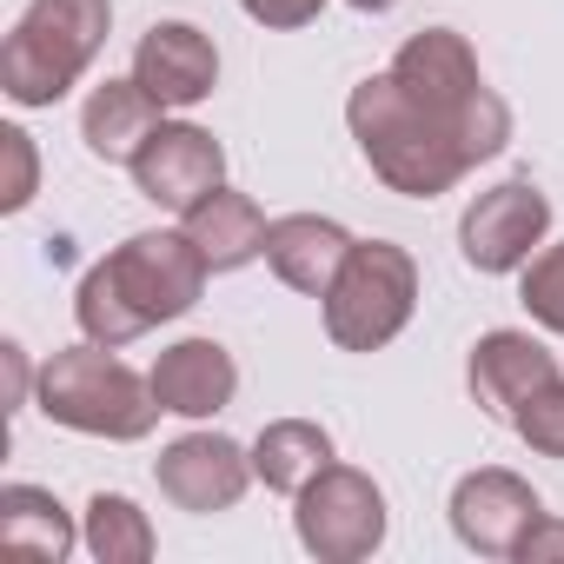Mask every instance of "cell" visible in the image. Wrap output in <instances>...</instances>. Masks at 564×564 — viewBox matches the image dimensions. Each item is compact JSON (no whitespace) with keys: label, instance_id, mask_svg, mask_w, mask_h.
I'll list each match as a JSON object with an SVG mask.
<instances>
[{"label":"cell","instance_id":"obj_1","mask_svg":"<svg viewBox=\"0 0 564 564\" xmlns=\"http://www.w3.org/2000/svg\"><path fill=\"white\" fill-rule=\"evenodd\" d=\"M206 252L180 232H133L127 246H113L100 265H87L80 293H74V319L94 346H133L140 333L180 319L199 306L206 293Z\"/></svg>","mask_w":564,"mask_h":564},{"label":"cell","instance_id":"obj_2","mask_svg":"<svg viewBox=\"0 0 564 564\" xmlns=\"http://www.w3.org/2000/svg\"><path fill=\"white\" fill-rule=\"evenodd\" d=\"M346 127H352L366 166H372L392 193H405V199H438V193H452V186L471 173V160L458 153V140L392 80V67L352 87Z\"/></svg>","mask_w":564,"mask_h":564},{"label":"cell","instance_id":"obj_3","mask_svg":"<svg viewBox=\"0 0 564 564\" xmlns=\"http://www.w3.org/2000/svg\"><path fill=\"white\" fill-rule=\"evenodd\" d=\"M392 80L458 140V153L471 166L498 160L505 140H511V107L485 87L478 74V54L465 47V34L452 28H419L399 54H392Z\"/></svg>","mask_w":564,"mask_h":564},{"label":"cell","instance_id":"obj_4","mask_svg":"<svg viewBox=\"0 0 564 564\" xmlns=\"http://www.w3.org/2000/svg\"><path fill=\"white\" fill-rule=\"evenodd\" d=\"M113 34V0H28L0 47V87L14 107H54L80 87Z\"/></svg>","mask_w":564,"mask_h":564},{"label":"cell","instance_id":"obj_5","mask_svg":"<svg viewBox=\"0 0 564 564\" xmlns=\"http://www.w3.org/2000/svg\"><path fill=\"white\" fill-rule=\"evenodd\" d=\"M41 412L80 438H113V445H133L153 432L160 419V399H153V379H140L127 359H113V346H67L41 366Z\"/></svg>","mask_w":564,"mask_h":564},{"label":"cell","instance_id":"obj_6","mask_svg":"<svg viewBox=\"0 0 564 564\" xmlns=\"http://www.w3.org/2000/svg\"><path fill=\"white\" fill-rule=\"evenodd\" d=\"M419 306V265L392 239H359L326 293V339L339 352H379L412 326Z\"/></svg>","mask_w":564,"mask_h":564},{"label":"cell","instance_id":"obj_7","mask_svg":"<svg viewBox=\"0 0 564 564\" xmlns=\"http://www.w3.org/2000/svg\"><path fill=\"white\" fill-rule=\"evenodd\" d=\"M386 491L352 471V465H326L306 491H300V511H293V531L300 544L319 557V564H359L386 544Z\"/></svg>","mask_w":564,"mask_h":564},{"label":"cell","instance_id":"obj_8","mask_svg":"<svg viewBox=\"0 0 564 564\" xmlns=\"http://www.w3.org/2000/svg\"><path fill=\"white\" fill-rule=\"evenodd\" d=\"M544 232H551V199H544V186L505 180V186H485V193L465 206V219H458V252H465V265H478V272H518V265L544 246Z\"/></svg>","mask_w":564,"mask_h":564},{"label":"cell","instance_id":"obj_9","mask_svg":"<svg viewBox=\"0 0 564 564\" xmlns=\"http://www.w3.org/2000/svg\"><path fill=\"white\" fill-rule=\"evenodd\" d=\"M538 518H544V498L505 465H478L452 485V531L478 557H518Z\"/></svg>","mask_w":564,"mask_h":564},{"label":"cell","instance_id":"obj_10","mask_svg":"<svg viewBox=\"0 0 564 564\" xmlns=\"http://www.w3.org/2000/svg\"><path fill=\"white\" fill-rule=\"evenodd\" d=\"M133 186L153 199V206H166V213H186V206H199L213 186H226V147L206 133V127H193V120H160V133L140 147V160H133Z\"/></svg>","mask_w":564,"mask_h":564},{"label":"cell","instance_id":"obj_11","mask_svg":"<svg viewBox=\"0 0 564 564\" xmlns=\"http://www.w3.org/2000/svg\"><path fill=\"white\" fill-rule=\"evenodd\" d=\"M153 478H160V498H166V505L206 518V511H232L259 471H252V452H239L232 438H219V432H186V438H173V445L160 452Z\"/></svg>","mask_w":564,"mask_h":564},{"label":"cell","instance_id":"obj_12","mask_svg":"<svg viewBox=\"0 0 564 564\" xmlns=\"http://www.w3.org/2000/svg\"><path fill=\"white\" fill-rule=\"evenodd\" d=\"M133 80L160 107H199L219 87V47L193 21H153L133 47Z\"/></svg>","mask_w":564,"mask_h":564},{"label":"cell","instance_id":"obj_13","mask_svg":"<svg viewBox=\"0 0 564 564\" xmlns=\"http://www.w3.org/2000/svg\"><path fill=\"white\" fill-rule=\"evenodd\" d=\"M352 246L359 239L339 219H326V213H286V219L265 226V265H272V279H279V286H293V293H313V300L333 293V279L352 259Z\"/></svg>","mask_w":564,"mask_h":564},{"label":"cell","instance_id":"obj_14","mask_svg":"<svg viewBox=\"0 0 564 564\" xmlns=\"http://www.w3.org/2000/svg\"><path fill=\"white\" fill-rule=\"evenodd\" d=\"M147 379H153L160 412H173V419H213L239 392V366H232V352L219 339H180V346H166Z\"/></svg>","mask_w":564,"mask_h":564},{"label":"cell","instance_id":"obj_15","mask_svg":"<svg viewBox=\"0 0 564 564\" xmlns=\"http://www.w3.org/2000/svg\"><path fill=\"white\" fill-rule=\"evenodd\" d=\"M465 379H471V399H478L498 425H511V412H518L538 386L557 379V359H551L544 339H531V333H485V339L471 346Z\"/></svg>","mask_w":564,"mask_h":564},{"label":"cell","instance_id":"obj_16","mask_svg":"<svg viewBox=\"0 0 564 564\" xmlns=\"http://www.w3.org/2000/svg\"><path fill=\"white\" fill-rule=\"evenodd\" d=\"M160 113H166V107H160L140 80H107V87H94L87 107H80V140H87L94 160L133 166L140 147L160 133Z\"/></svg>","mask_w":564,"mask_h":564},{"label":"cell","instance_id":"obj_17","mask_svg":"<svg viewBox=\"0 0 564 564\" xmlns=\"http://www.w3.org/2000/svg\"><path fill=\"white\" fill-rule=\"evenodd\" d=\"M186 219V239L206 252L213 272H239L252 259H265V213L252 206V193H232V186H213L199 206L180 213Z\"/></svg>","mask_w":564,"mask_h":564},{"label":"cell","instance_id":"obj_18","mask_svg":"<svg viewBox=\"0 0 564 564\" xmlns=\"http://www.w3.org/2000/svg\"><path fill=\"white\" fill-rule=\"evenodd\" d=\"M326 465H333V432L313 425V419H272V425L259 432V445H252L259 485H265V491H286V498H300Z\"/></svg>","mask_w":564,"mask_h":564},{"label":"cell","instance_id":"obj_19","mask_svg":"<svg viewBox=\"0 0 564 564\" xmlns=\"http://www.w3.org/2000/svg\"><path fill=\"white\" fill-rule=\"evenodd\" d=\"M0 544L21 551V557L61 564V557L80 544V531H74V518H67V505H61L54 491H41V485H8V491H0Z\"/></svg>","mask_w":564,"mask_h":564},{"label":"cell","instance_id":"obj_20","mask_svg":"<svg viewBox=\"0 0 564 564\" xmlns=\"http://www.w3.org/2000/svg\"><path fill=\"white\" fill-rule=\"evenodd\" d=\"M80 544L100 557V564H147L153 557V524L133 498L120 491H94L87 505V524H80Z\"/></svg>","mask_w":564,"mask_h":564},{"label":"cell","instance_id":"obj_21","mask_svg":"<svg viewBox=\"0 0 564 564\" xmlns=\"http://www.w3.org/2000/svg\"><path fill=\"white\" fill-rule=\"evenodd\" d=\"M524 313L544 326V333H564V246H544L524 259V286H518Z\"/></svg>","mask_w":564,"mask_h":564},{"label":"cell","instance_id":"obj_22","mask_svg":"<svg viewBox=\"0 0 564 564\" xmlns=\"http://www.w3.org/2000/svg\"><path fill=\"white\" fill-rule=\"evenodd\" d=\"M511 432L531 445V452H544V458H564V379H551V386H538L518 412H511Z\"/></svg>","mask_w":564,"mask_h":564},{"label":"cell","instance_id":"obj_23","mask_svg":"<svg viewBox=\"0 0 564 564\" xmlns=\"http://www.w3.org/2000/svg\"><path fill=\"white\" fill-rule=\"evenodd\" d=\"M0 147H8V166H14V180H8V193H0V206L21 213V206L34 199V180H41V166H34V140H28L21 127H0Z\"/></svg>","mask_w":564,"mask_h":564},{"label":"cell","instance_id":"obj_24","mask_svg":"<svg viewBox=\"0 0 564 564\" xmlns=\"http://www.w3.org/2000/svg\"><path fill=\"white\" fill-rule=\"evenodd\" d=\"M239 8H246V21H259V28H306V21H319L326 0H239Z\"/></svg>","mask_w":564,"mask_h":564},{"label":"cell","instance_id":"obj_25","mask_svg":"<svg viewBox=\"0 0 564 564\" xmlns=\"http://www.w3.org/2000/svg\"><path fill=\"white\" fill-rule=\"evenodd\" d=\"M518 564H564V518H538V531L524 538V551H518Z\"/></svg>","mask_w":564,"mask_h":564},{"label":"cell","instance_id":"obj_26","mask_svg":"<svg viewBox=\"0 0 564 564\" xmlns=\"http://www.w3.org/2000/svg\"><path fill=\"white\" fill-rule=\"evenodd\" d=\"M0 359H8V399L21 405L28 399V352L21 346H0Z\"/></svg>","mask_w":564,"mask_h":564},{"label":"cell","instance_id":"obj_27","mask_svg":"<svg viewBox=\"0 0 564 564\" xmlns=\"http://www.w3.org/2000/svg\"><path fill=\"white\" fill-rule=\"evenodd\" d=\"M359 14H386V8H399V0H352Z\"/></svg>","mask_w":564,"mask_h":564}]
</instances>
